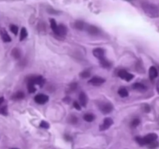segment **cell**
I'll return each instance as SVG.
<instances>
[{"instance_id":"obj_10","label":"cell","mask_w":159,"mask_h":149,"mask_svg":"<svg viewBox=\"0 0 159 149\" xmlns=\"http://www.w3.org/2000/svg\"><path fill=\"white\" fill-rule=\"evenodd\" d=\"M0 36L2 37V40H3L6 43H9V42H11V37L10 36V35L8 34L7 31L6 30V29L1 28L0 29Z\"/></svg>"},{"instance_id":"obj_18","label":"cell","mask_w":159,"mask_h":149,"mask_svg":"<svg viewBox=\"0 0 159 149\" xmlns=\"http://www.w3.org/2000/svg\"><path fill=\"white\" fill-rule=\"evenodd\" d=\"M94 119H95V117L92 113H87L84 116V120L87 122H92Z\"/></svg>"},{"instance_id":"obj_23","label":"cell","mask_w":159,"mask_h":149,"mask_svg":"<svg viewBox=\"0 0 159 149\" xmlns=\"http://www.w3.org/2000/svg\"><path fill=\"white\" fill-rule=\"evenodd\" d=\"M50 25H51V28L52 30V31L54 32V33H56L58 28V25L57 23H56V21L54 19H50Z\"/></svg>"},{"instance_id":"obj_33","label":"cell","mask_w":159,"mask_h":149,"mask_svg":"<svg viewBox=\"0 0 159 149\" xmlns=\"http://www.w3.org/2000/svg\"><path fill=\"white\" fill-rule=\"evenodd\" d=\"M0 113H2L3 115L7 114V106H4V107H2L0 109Z\"/></svg>"},{"instance_id":"obj_27","label":"cell","mask_w":159,"mask_h":149,"mask_svg":"<svg viewBox=\"0 0 159 149\" xmlns=\"http://www.w3.org/2000/svg\"><path fill=\"white\" fill-rule=\"evenodd\" d=\"M140 124V119H138V118H135V119H134L132 121L130 125L132 127H137V126H138Z\"/></svg>"},{"instance_id":"obj_25","label":"cell","mask_w":159,"mask_h":149,"mask_svg":"<svg viewBox=\"0 0 159 149\" xmlns=\"http://www.w3.org/2000/svg\"><path fill=\"white\" fill-rule=\"evenodd\" d=\"M80 76L83 79H87L88 78V77L91 76V72H90V71H88V70H84V71H83L80 74Z\"/></svg>"},{"instance_id":"obj_14","label":"cell","mask_w":159,"mask_h":149,"mask_svg":"<svg viewBox=\"0 0 159 149\" xmlns=\"http://www.w3.org/2000/svg\"><path fill=\"white\" fill-rule=\"evenodd\" d=\"M79 101L80 105L83 106H86L87 103H88V96L84 92H80L79 95Z\"/></svg>"},{"instance_id":"obj_34","label":"cell","mask_w":159,"mask_h":149,"mask_svg":"<svg viewBox=\"0 0 159 149\" xmlns=\"http://www.w3.org/2000/svg\"><path fill=\"white\" fill-rule=\"evenodd\" d=\"M73 106H74V108H76L77 110H80V109H81V107H80V104L77 102H74V103H73Z\"/></svg>"},{"instance_id":"obj_17","label":"cell","mask_w":159,"mask_h":149,"mask_svg":"<svg viewBox=\"0 0 159 149\" xmlns=\"http://www.w3.org/2000/svg\"><path fill=\"white\" fill-rule=\"evenodd\" d=\"M24 93L23 92H17L14 94V95L12 96V99L13 100H23L24 98Z\"/></svg>"},{"instance_id":"obj_16","label":"cell","mask_w":159,"mask_h":149,"mask_svg":"<svg viewBox=\"0 0 159 149\" xmlns=\"http://www.w3.org/2000/svg\"><path fill=\"white\" fill-rule=\"evenodd\" d=\"M74 27L76 29V30H82L84 29H85V26L86 24L84 23V22L82 21H76V22L74 23Z\"/></svg>"},{"instance_id":"obj_24","label":"cell","mask_w":159,"mask_h":149,"mask_svg":"<svg viewBox=\"0 0 159 149\" xmlns=\"http://www.w3.org/2000/svg\"><path fill=\"white\" fill-rule=\"evenodd\" d=\"M68 122L70 123V124H77V122H78L77 117H76V116H74V115H71V116L69 117Z\"/></svg>"},{"instance_id":"obj_2","label":"cell","mask_w":159,"mask_h":149,"mask_svg":"<svg viewBox=\"0 0 159 149\" xmlns=\"http://www.w3.org/2000/svg\"><path fill=\"white\" fill-rule=\"evenodd\" d=\"M45 83V79L42 76H31L28 79V83H32L34 85H38L40 86H44Z\"/></svg>"},{"instance_id":"obj_8","label":"cell","mask_w":159,"mask_h":149,"mask_svg":"<svg viewBox=\"0 0 159 149\" xmlns=\"http://www.w3.org/2000/svg\"><path fill=\"white\" fill-rule=\"evenodd\" d=\"M85 30L88 31V33H89L91 35L93 36H96V35H98L100 33V30L98 27H96L95 26L93 25H87L85 26Z\"/></svg>"},{"instance_id":"obj_19","label":"cell","mask_w":159,"mask_h":149,"mask_svg":"<svg viewBox=\"0 0 159 149\" xmlns=\"http://www.w3.org/2000/svg\"><path fill=\"white\" fill-rule=\"evenodd\" d=\"M11 54L15 59H19L21 56V53L18 48H13V51H12V52H11Z\"/></svg>"},{"instance_id":"obj_4","label":"cell","mask_w":159,"mask_h":149,"mask_svg":"<svg viewBox=\"0 0 159 149\" xmlns=\"http://www.w3.org/2000/svg\"><path fill=\"white\" fill-rule=\"evenodd\" d=\"M143 142H144L145 145H148L151 143L154 142V141H157V135L154 133H151L147 134L143 138Z\"/></svg>"},{"instance_id":"obj_29","label":"cell","mask_w":159,"mask_h":149,"mask_svg":"<svg viewBox=\"0 0 159 149\" xmlns=\"http://www.w3.org/2000/svg\"><path fill=\"white\" fill-rule=\"evenodd\" d=\"M158 146H159L158 142H157V141H154V142H152V143H151V144H148V147H149L150 149H155V148H157Z\"/></svg>"},{"instance_id":"obj_31","label":"cell","mask_w":159,"mask_h":149,"mask_svg":"<svg viewBox=\"0 0 159 149\" xmlns=\"http://www.w3.org/2000/svg\"><path fill=\"white\" fill-rule=\"evenodd\" d=\"M40 127H42V128L48 129L49 128V124H48V123H47L46 121H42L41 124H40Z\"/></svg>"},{"instance_id":"obj_1","label":"cell","mask_w":159,"mask_h":149,"mask_svg":"<svg viewBox=\"0 0 159 149\" xmlns=\"http://www.w3.org/2000/svg\"><path fill=\"white\" fill-rule=\"evenodd\" d=\"M143 12L148 16L151 18L159 17V9L154 4L144 2L141 5Z\"/></svg>"},{"instance_id":"obj_6","label":"cell","mask_w":159,"mask_h":149,"mask_svg":"<svg viewBox=\"0 0 159 149\" xmlns=\"http://www.w3.org/2000/svg\"><path fill=\"white\" fill-rule=\"evenodd\" d=\"M56 35H57L58 36H60V37H64L66 36L67 33V28L66 27L65 25L63 24H60V25H58L57 30H56Z\"/></svg>"},{"instance_id":"obj_28","label":"cell","mask_w":159,"mask_h":149,"mask_svg":"<svg viewBox=\"0 0 159 149\" xmlns=\"http://www.w3.org/2000/svg\"><path fill=\"white\" fill-rule=\"evenodd\" d=\"M10 30H11L12 33H13L14 35H16L18 33V27L17 26L12 24V25L10 27Z\"/></svg>"},{"instance_id":"obj_15","label":"cell","mask_w":159,"mask_h":149,"mask_svg":"<svg viewBox=\"0 0 159 149\" xmlns=\"http://www.w3.org/2000/svg\"><path fill=\"white\" fill-rule=\"evenodd\" d=\"M132 87H133V89H135V90L140 91V92H143V91L147 90L146 86H144V85L142 84V83H134V84L132 86Z\"/></svg>"},{"instance_id":"obj_26","label":"cell","mask_w":159,"mask_h":149,"mask_svg":"<svg viewBox=\"0 0 159 149\" xmlns=\"http://www.w3.org/2000/svg\"><path fill=\"white\" fill-rule=\"evenodd\" d=\"M27 89H28V92L30 93H34V92H36L35 85L32 84V83H28V85H27Z\"/></svg>"},{"instance_id":"obj_30","label":"cell","mask_w":159,"mask_h":149,"mask_svg":"<svg viewBox=\"0 0 159 149\" xmlns=\"http://www.w3.org/2000/svg\"><path fill=\"white\" fill-rule=\"evenodd\" d=\"M135 140H136V141H137V143H138L139 144H140V146H143V145H145L144 144V142H143V138H142V137H137V138H135Z\"/></svg>"},{"instance_id":"obj_7","label":"cell","mask_w":159,"mask_h":149,"mask_svg":"<svg viewBox=\"0 0 159 149\" xmlns=\"http://www.w3.org/2000/svg\"><path fill=\"white\" fill-rule=\"evenodd\" d=\"M34 101L38 104H45L48 101V96L45 94H38L34 97Z\"/></svg>"},{"instance_id":"obj_20","label":"cell","mask_w":159,"mask_h":149,"mask_svg":"<svg viewBox=\"0 0 159 149\" xmlns=\"http://www.w3.org/2000/svg\"><path fill=\"white\" fill-rule=\"evenodd\" d=\"M118 93H119V95L120 96L123 97V98L128 96V95H129V92H128V91L125 88H120L119 89V91H118Z\"/></svg>"},{"instance_id":"obj_32","label":"cell","mask_w":159,"mask_h":149,"mask_svg":"<svg viewBox=\"0 0 159 149\" xmlns=\"http://www.w3.org/2000/svg\"><path fill=\"white\" fill-rule=\"evenodd\" d=\"M76 87H77L76 83H72V84L70 86V87H69V89H70V92H73V91H74L75 89H76Z\"/></svg>"},{"instance_id":"obj_38","label":"cell","mask_w":159,"mask_h":149,"mask_svg":"<svg viewBox=\"0 0 159 149\" xmlns=\"http://www.w3.org/2000/svg\"><path fill=\"white\" fill-rule=\"evenodd\" d=\"M126 1H133V0H126Z\"/></svg>"},{"instance_id":"obj_39","label":"cell","mask_w":159,"mask_h":149,"mask_svg":"<svg viewBox=\"0 0 159 149\" xmlns=\"http://www.w3.org/2000/svg\"><path fill=\"white\" fill-rule=\"evenodd\" d=\"M12 149H18V148H12Z\"/></svg>"},{"instance_id":"obj_11","label":"cell","mask_w":159,"mask_h":149,"mask_svg":"<svg viewBox=\"0 0 159 149\" xmlns=\"http://www.w3.org/2000/svg\"><path fill=\"white\" fill-rule=\"evenodd\" d=\"M105 82V80L104 79L101 78V77L95 76V77H93V78L91 79L89 82H88V83H89L90 84L93 85V86H101V85L103 84Z\"/></svg>"},{"instance_id":"obj_40","label":"cell","mask_w":159,"mask_h":149,"mask_svg":"<svg viewBox=\"0 0 159 149\" xmlns=\"http://www.w3.org/2000/svg\"><path fill=\"white\" fill-rule=\"evenodd\" d=\"M158 70H159V67H158Z\"/></svg>"},{"instance_id":"obj_22","label":"cell","mask_w":159,"mask_h":149,"mask_svg":"<svg viewBox=\"0 0 159 149\" xmlns=\"http://www.w3.org/2000/svg\"><path fill=\"white\" fill-rule=\"evenodd\" d=\"M27 36V30L26 28H22L20 31V40L22 41L24 39H26V37Z\"/></svg>"},{"instance_id":"obj_3","label":"cell","mask_w":159,"mask_h":149,"mask_svg":"<svg viewBox=\"0 0 159 149\" xmlns=\"http://www.w3.org/2000/svg\"><path fill=\"white\" fill-rule=\"evenodd\" d=\"M118 75H119L122 79H124L127 82L131 81V80L134 79V75H133L132 74L127 72L126 70H123V69L119 70V72H118Z\"/></svg>"},{"instance_id":"obj_13","label":"cell","mask_w":159,"mask_h":149,"mask_svg":"<svg viewBox=\"0 0 159 149\" xmlns=\"http://www.w3.org/2000/svg\"><path fill=\"white\" fill-rule=\"evenodd\" d=\"M158 75V71L154 66H151L149 69V77L151 80L155 79Z\"/></svg>"},{"instance_id":"obj_36","label":"cell","mask_w":159,"mask_h":149,"mask_svg":"<svg viewBox=\"0 0 159 149\" xmlns=\"http://www.w3.org/2000/svg\"><path fill=\"white\" fill-rule=\"evenodd\" d=\"M4 102V98L3 97H0V105L2 104V103Z\"/></svg>"},{"instance_id":"obj_21","label":"cell","mask_w":159,"mask_h":149,"mask_svg":"<svg viewBox=\"0 0 159 149\" xmlns=\"http://www.w3.org/2000/svg\"><path fill=\"white\" fill-rule=\"evenodd\" d=\"M100 64H101V65L103 67V68H110V67H111V63H110L109 61L107 60L105 57V58L102 59V60H100Z\"/></svg>"},{"instance_id":"obj_12","label":"cell","mask_w":159,"mask_h":149,"mask_svg":"<svg viewBox=\"0 0 159 149\" xmlns=\"http://www.w3.org/2000/svg\"><path fill=\"white\" fill-rule=\"evenodd\" d=\"M113 110V106L111 103H105V104L102 105L101 107V111L104 114H107V113H111Z\"/></svg>"},{"instance_id":"obj_5","label":"cell","mask_w":159,"mask_h":149,"mask_svg":"<svg viewBox=\"0 0 159 149\" xmlns=\"http://www.w3.org/2000/svg\"><path fill=\"white\" fill-rule=\"evenodd\" d=\"M113 124V120L110 117L105 118L103 121L102 124L100 126V130L101 131H103V130H106L111 127Z\"/></svg>"},{"instance_id":"obj_9","label":"cell","mask_w":159,"mask_h":149,"mask_svg":"<svg viewBox=\"0 0 159 149\" xmlns=\"http://www.w3.org/2000/svg\"><path fill=\"white\" fill-rule=\"evenodd\" d=\"M93 54H94V57L98 59L99 61L102 60V59L105 58V51L102 48H95L93 51Z\"/></svg>"},{"instance_id":"obj_37","label":"cell","mask_w":159,"mask_h":149,"mask_svg":"<svg viewBox=\"0 0 159 149\" xmlns=\"http://www.w3.org/2000/svg\"><path fill=\"white\" fill-rule=\"evenodd\" d=\"M157 92L159 93V81L157 82Z\"/></svg>"},{"instance_id":"obj_35","label":"cell","mask_w":159,"mask_h":149,"mask_svg":"<svg viewBox=\"0 0 159 149\" xmlns=\"http://www.w3.org/2000/svg\"><path fill=\"white\" fill-rule=\"evenodd\" d=\"M143 110L146 113H149L150 110H151V108H150V106L148 105H144V106H143Z\"/></svg>"}]
</instances>
